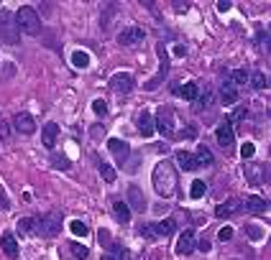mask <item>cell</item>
I'll list each match as a JSON object with an SVG mask.
<instances>
[{
  "label": "cell",
  "mask_w": 271,
  "mask_h": 260,
  "mask_svg": "<svg viewBox=\"0 0 271 260\" xmlns=\"http://www.w3.org/2000/svg\"><path fill=\"white\" fill-rule=\"evenodd\" d=\"M138 235L146 237V240H159V237H156V227H154L151 222H143V224L138 227Z\"/></svg>",
  "instance_id": "cell-29"
},
{
  "label": "cell",
  "mask_w": 271,
  "mask_h": 260,
  "mask_svg": "<svg viewBox=\"0 0 271 260\" xmlns=\"http://www.w3.org/2000/svg\"><path fill=\"white\" fill-rule=\"evenodd\" d=\"M13 125H16V130L18 133H23V135H34L36 133V120L31 117V112H18L16 117H13Z\"/></svg>",
  "instance_id": "cell-11"
},
{
  "label": "cell",
  "mask_w": 271,
  "mask_h": 260,
  "mask_svg": "<svg viewBox=\"0 0 271 260\" xmlns=\"http://www.w3.org/2000/svg\"><path fill=\"white\" fill-rule=\"evenodd\" d=\"M100 174H102V179L108 181V184H113V181H115V168H113V166H108V163H102V166H100Z\"/></svg>",
  "instance_id": "cell-36"
},
{
  "label": "cell",
  "mask_w": 271,
  "mask_h": 260,
  "mask_svg": "<svg viewBox=\"0 0 271 260\" xmlns=\"http://www.w3.org/2000/svg\"><path fill=\"white\" fill-rule=\"evenodd\" d=\"M154 227H156V237H169L174 229H177V222L174 220H164V222H159Z\"/></svg>",
  "instance_id": "cell-26"
},
{
  "label": "cell",
  "mask_w": 271,
  "mask_h": 260,
  "mask_svg": "<svg viewBox=\"0 0 271 260\" xmlns=\"http://www.w3.org/2000/svg\"><path fill=\"white\" fill-rule=\"evenodd\" d=\"M159 59H161L159 72H156L154 79H148V82L143 84V89H156L164 79H167V74H169V56H167V51H164V46H161V43H159Z\"/></svg>",
  "instance_id": "cell-6"
},
{
  "label": "cell",
  "mask_w": 271,
  "mask_h": 260,
  "mask_svg": "<svg viewBox=\"0 0 271 260\" xmlns=\"http://www.w3.org/2000/svg\"><path fill=\"white\" fill-rule=\"evenodd\" d=\"M56 135H59V125L56 122H46L44 125V130H41V143H44V148H54L56 146Z\"/></svg>",
  "instance_id": "cell-20"
},
{
  "label": "cell",
  "mask_w": 271,
  "mask_h": 260,
  "mask_svg": "<svg viewBox=\"0 0 271 260\" xmlns=\"http://www.w3.org/2000/svg\"><path fill=\"white\" fill-rule=\"evenodd\" d=\"M253 153H256V146L253 143H243V146H240V156H243V161L246 158H253Z\"/></svg>",
  "instance_id": "cell-43"
},
{
  "label": "cell",
  "mask_w": 271,
  "mask_h": 260,
  "mask_svg": "<svg viewBox=\"0 0 271 260\" xmlns=\"http://www.w3.org/2000/svg\"><path fill=\"white\" fill-rule=\"evenodd\" d=\"M69 250H72V255L77 258V260H87V255H90V250L82 248V245H77V242H72V245H69Z\"/></svg>",
  "instance_id": "cell-35"
},
{
  "label": "cell",
  "mask_w": 271,
  "mask_h": 260,
  "mask_svg": "<svg viewBox=\"0 0 271 260\" xmlns=\"http://www.w3.org/2000/svg\"><path fill=\"white\" fill-rule=\"evenodd\" d=\"M207 191V186H205V181H192V189H189V194H192V199H200L202 194Z\"/></svg>",
  "instance_id": "cell-34"
},
{
  "label": "cell",
  "mask_w": 271,
  "mask_h": 260,
  "mask_svg": "<svg viewBox=\"0 0 271 260\" xmlns=\"http://www.w3.org/2000/svg\"><path fill=\"white\" fill-rule=\"evenodd\" d=\"M108 150L115 156L118 163H126L128 156H131V146L126 141H120V138H110V141H108Z\"/></svg>",
  "instance_id": "cell-12"
},
{
  "label": "cell",
  "mask_w": 271,
  "mask_h": 260,
  "mask_svg": "<svg viewBox=\"0 0 271 260\" xmlns=\"http://www.w3.org/2000/svg\"><path fill=\"white\" fill-rule=\"evenodd\" d=\"M192 156H194V161H197V166H213V161H215L207 146H200L197 150L192 153Z\"/></svg>",
  "instance_id": "cell-24"
},
{
  "label": "cell",
  "mask_w": 271,
  "mask_h": 260,
  "mask_svg": "<svg viewBox=\"0 0 271 260\" xmlns=\"http://www.w3.org/2000/svg\"><path fill=\"white\" fill-rule=\"evenodd\" d=\"M16 23H18V31H21V34H26V36H39L41 34V18H39L36 8H31V5L18 8Z\"/></svg>",
  "instance_id": "cell-2"
},
{
  "label": "cell",
  "mask_w": 271,
  "mask_h": 260,
  "mask_svg": "<svg viewBox=\"0 0 271 260\" xmlns=\"http://www.w3.org/2000/svg\"><path fill=\"white\" fill-rule=\"evenodd\" d=\"M128 250H123L120 245H110L108 253H102V260H126Z\"/></svg>",
  "instance_id": "cell-27"
},
{
  "label": "cell",
  "mask_w": 271,
  "mask_h": 260,
  "mask_svg": "<svg viewBox=\"0 0 271 260\" xmlns=\"http://www.w3.org/2000/svg\"><path fill=\"white\" fill-rule=\"evenodd\" d=\"M177 163L182 166L184 171H197V168H200L197 161H194V156H192L189 150H179V153H177Z\"/></svg>",
  "instance_id": "cell-23"
},
{
  "label": "cell",
  "mask_w": 271,
  "mask_h": 260,
  "mask_svg": "<svg viewBox=\"0 0 271 260\" xmlns=\"http://www.w3.org/2000/svg\"><path fill=\"white\" fill-rule=\"evenodd\" d=\"M143 38H146V34H143V28H138V26L123 28L118 34V43L120 46H138V43H143Z\"/></svg>",
  "instance_id": "cell-7"
},
{
  "label": "cell",
  "mask_w": 271,
  "mask_h": 260,
  "mask_svg": "<svg viewBox=\"0 0 271 260\" xmlns=\"http://www.w3.org/2000/svg\"><path fill=\"white\" fill-rule=\"evenodd\" d=\"M194 248H200L202 253H207V250H210V240H205V237H202V240H200L197 245H194Z\"/></svg>",
  "instance_id": "cell-46"
},
{
  "label": "cell",
  "mask_w": 271,
  "mask_h": 260,
  "mask_svg": "<svg viewBox=\"0 0 271 260\" xmlns=\"http://www.w3.org/2000/svg\"><path fill=\"white\" fill-rule=\"evenodd\" d=\"M97 240H100V245H102V248H110V245H113V240H110V232H108V229H97Z\"/></svg>",
  "instance_id": "cell-39"
},
{
  "label": "cell",
  "mask_w": 271,
  "mask_h": 260,
  "mask_svg": "<svg viewBox=\"0 0 271 260\" xmlns=\"http://www.w3.org/2000/svg\"><path fill=\"white\" fill-rule=\"evenodd\" d=\"M243 209L251 212V214H266V212H269V202L253 194V196H248L246 202H243Z\"/></svg>",
  "instance_id": "cell-19"
},
{
  "label": "cell",
  "mask_w": 271,
  "mask_h": 260,
  "mask_svg": "<svg viewBox=\"0 0 271 260\" xmlns=\"http://www.w3.org/2000/svg\"><path fill=\"white\" fill-rule=\"evenodd\" d=\"M215 105V92L213 89H200L197 92V97H194V110L197 112H202V110H210V107Z\"/></svg>",
  "instance_id": "cell-16"
},
{
  "label": "cell",
  "mask_w": 271,
  "mask_h": 260,
  "mask_svg": "<svg viewBox=\"0 0 271 260\" xmlns=\"http://www.w3.org/2000/svg\"><path fill=\"white\" fill-rule=\"evenodd\" d=\"M0 207H3V209H8V196H5L3 186H0Z\"/></svg>",
  "instance_id": "cell-47"
},
{
  "label": "cell",
  "mask_w": 271,
  "mask_h": 260,
  "mask_svg": "<svg viewBox=\"0 0 271 260\" xmlns=\"http://www.w3.org/2000/svg\"><path fill=\"white\" fill-rule=\"evenodd\" d=\"M151 181H154V189H156L159 196H164V199L174 196V191H177V168H174V163L172 161L156 163Z\"/></svg>",
  "instance_id": "cell-1"
},
{
  "label": "cell",
  "mask_w": 271,
  "mask_h": 260,
  "mask_svg": "<svg viewBox=\"0 0 271 260\" xmlns=\"http://www.w3.org/2000/svg\"><path fill=\"white\" fill-rule=\"evenodd\" d=\"M72 64L77 67V69H85V67L90 64V56H87L85 51H74V54H72Z\"/></svg>",
  "instance_id": "cell-33"
},
{
  "label": "cell",
  "mask_w": 271,
  "mask_h": 260,
  "mask_svg": "<svg viewBox=\"0 0 271 260\" xmlns=\"http://www.w3.org/2000/svg\"><path fill=\"white\" fill-rule=\"evenodd\" d=\"M238 212H243V202L240 199H228V202H223V204H218V209H215V214L218 217H233V214H238Z\"/></svg>",
  "instance_id": "cell-15"
},
{
  "label": "cell",
  "mask_w": 271,
  "mask_h": 260,
  "mask_svg": "<svg viewBox=\"0 0 271 260\" xmlns=\"http://www.w3.org/2000/svg\"><path fill=\"white\" fill-rule=\"evenodd\" d=\"M215 135H218V143H220L225 150L233 148V143H235V130H233V125H230V120H223L220 125H218V130H215Z\"/></svg>",
  "instance_id": "cell-9"
},
{
  "label": "cell",
  "mask_w": 271,
  "mask_h": 260,
  "mask_svg": "<svg viewBox=\"0 0 271 260\" xmlns=\"http://www.w3.org/2000/svg\"><path fill=\"white\" fill-rule=\"evenodd\" d=\"M248 82L253 84V89H266V74L264 72H251V79Z\"/></svg>",
  "instance_id": "cell-30"
},
{
  "label": "cell",
  "mask_w": 271,
  "mask_h": 260,
  "mask_svg": "<svg viewBox=\"0 0 271 260\" xmlns=\"http://www.w3.org/2000/svg\"><path fill=\"white\" fill-rule=\"evenodd\" d=\"M51 166H54V168H62V171H67V168H72V161L64 156V153H56V150H54V153H51Z\"/></svg>",
  "instance_id": "cell-28"
},
{
  "label": "cell",
  "mask_w": 271,
  "mask_h": 260,
  "mask_svg": "<svg viewBox=\"0 0 271 260\" xmlns=\"http://www.w3.org/2000/svg\"><path fill=\"white\" fill-rule=\"evenodd\" d=\"M0 248H3V253L8 258H18V242H16V237H13V232H5L3 237H0Z\"/></svg>",
  "instance_id": "cell-21"
},
{
  "label": "cell",
  "mask_w": 271,
  "mask_h": 260,
  "mask_svg": "<svg viewBox=\"0 0 271 260\" xmlns=\"http://www.w3.org/2000/svg\"><path fill=\"white\" fill-rule=\"evenodd\" d=\"M218 240H223V242L233 240V227H228V224H225V227H220V229H218Z\"/></svg>",
  "instance_id": "cell-40"
},
{
  "label": "cell",
  "mask_w": 271,
  "mask_h": 260,
  "mask_svg": "<svg viewBox=\"0 0 271 260\" xmlns=\"http://www.w3.org/2000/svg\"><path fill=\"white\" fill-rule=\"evenodd\" d=\"M246 235H248V240H264V229L256 227V224H248L246 227Z\"/></svg>",
  "instance_id": "cell-37"
},
{
  "label": "cell",
  "mask_w": 271,
  "mask_h": 260,
  "mask_svg": "<svg viewBox=\"0 0 271 260\" xmlns=\"http://www.w3.org/2000/svg\"><path fill=\"white\" fill-rule=\"evenodd\" d=\"M136 125H138V133L143 138H151L156 133L154 130V117H151V112H148V110H141L138 115H136Z\"/></svg>",
  "instance_id": "cell-13"
},
{
  "label": "cell",
  "mask_w": 271,
  "mask_h": 260,
  "mask_svg": "<svg viewBox=\"0 0 271 260\" xmlns=\"http://www.w3.org/2000/svg\"><path fill=\"white\" fill-rule=\"evenodd\" d=\"M194 245H197L194 232H192V229H184V232L179 235V240H177V253L179 255H192L194 253Z\"/></svg>",
  "instance_id": "cell-14"
},
{
  "label": "cell",
  "mask_w": 271,
  "mask_h": 260,
  "mask_svg": "<svg viewBox=\"0 0 271 260\" xmlns=\"http://www.w3.org/2000/svg\"><path fill=\"white\" fill-rule=\"evenodd\" d=\"M174 92H177V95H182L184 100H192V102H194V97H197V92H200V87L194 84V82H187L184 87H179V84H177V89H174Z\"/></svg>",
  "instance_id": "cell-25"
},
{
  "label": "cell",
  "mask_w": 271,
  "mask_h": 260,
  "mask_svg": "<svg viewBox=\"0 0 271 260\" xmlns=\"http://www.w3.org/2000/svg\"><path fill=\"white\" fill-rule=\"evenodd\" d=\"M0 41H5L10 46H16L21 41V31L16 23V13H10L5 8H0Z\"/></svg>",
  "instance_id": "cell-3"
},
{
  "label": "cell",
  "mask_w": 271,
  "mask_h": 260,
  "mask_svg": "<svg viewBox=\"0 0 271 260\" xmlns=\"http://www.w3.org/2000/svg\"><path fill=\"white\" fill-rule=\"evenodd\" d=\"M34 224H36V220H18V235L21 237H26V235H31L34 232Z\"/></svg>",
  "instance_id": "cell-31"
},
{
  "label": "cell",
  "mask_w": 271,
  "mask_h": 260,
  "mask_svg": "<svg viewBox=\"0 0 271 260\" xmlns=\"http://www.w3.org/2000/svg\"><path fill=\"white\" fill-rule=\"evenodd\" d=\"M136 82H133V76L126 74V72H118L110 76V89L118 92V95H128V92H133Z\"/></svg>",
  "instance_id": "cell-8"
},
{
  "label": "cell",
  "mask_w": 271,
  "mask_h": 260,
  "mask_svg": "<svg viewBox=\"0 0 271 260\" xmlns=\"http://www.w3.org/2000/svg\"><path fill=\"white\" fill-rule=\"evenodd\" d=\"M69 227H72V232H74V235H80V237H85V235L90 232V229H87V224H85V222H80V220H74Z\"/></svg>",
  "instance_id": "cell-38"
},
{
  "label": "cell",
  "mask_w": 271,
  "mask_h": 260,
  "mask_svg": "<svg viewBox=\"0 0 271 260\" xmlns=\"http://www.w3.org/2000/svg\"><path fill=\"white\" fill-rule=\"evenodd\" d=\"M174 10H177V13H187V10H189V3H179V0H177Z\"/></svg>",
  "instance_id": "cell-45"
},
{
  "label": "cell",
  "mask_w": 271,
  "mask_h": 260,
  "mask_svg": "<svg viewBox=\"0 0 271 260\" xmlns=\"http://www.w3.org/2000/svg\"><path fill=\"white\" fill-rule=\"evenodd\" d=\"M243 176H246V181L248 184H261V181H266L269 179V168L266 166H259V163H248V166H243Z\"/></svg>",
  "instance_id": "cell-10"
},
{
  "label": "cell",
  "mask_w": 271,
  "mask_h": 260,
  "mask_svg": "<svg viewBox=\"0 0 271 260\" xmlns=\"http://www.w3.org/2000/svg\"><path fill=\"white\" fill-rule=\"evenodd\" d=\"M10 138V125L5 120H0V141H8Z\"/></svg>",
  "instance_id": "cell-44"
},
{
  "label": "cell",
  "mask_w": 271,
  "mask_h": 260,
  "mask_svg": "<svg viewBox=\"0 0 271 260\" xmlns=\"http://www.w3.org/2000/svg\"><path fill=\"white\" fill-rule=\"evenodd\" d=\"M230 79H233V84H235V87H238V84H246V82L251 79V72H248V69H235Z\"/></svg>",
  "instance_id": "cell-32"
},
{
  "label": "cell",
  "mask_w": 271,
  "mask_h": 260,
  "mask_svg": "<svg viewBox=\"0 0 271 260\" xmlns=\"http://www.w3.org/2000/svg\"><path fill=\"white\" fill-rule=\"evenodd\" d=\"M92 110H95V115L105 117V115H108V105H105L102 100H95V102H92Z\"/></svg>",
  "instance_id": "cell-41"
},
{
  "label": "cell",
  "mask_w": 271,
  "mask_h": 260,
  "mask_svg": "<svg viewBox=\"0 0 271 260\" xmlns=\"http://www.w3.org/2000/svg\"><path fill=\"white\" fill-rule=\"evenodd\" d=\"M235 100H238V89H235V84H233L230 76H225L223 84H220V102H223V105H230V102H235Z\"/></svg>",
  "instance_id": "cell-17"
},
{
  "label": "cell",
  "mask_w": 271,
  "mask_h": 260,
  "mask_svg": "<svg viewBox=\"0 0 271 260\" xmlns=\"http://www.w3.org/2000/svg\"><path fill=\"white\" fill-rule=\"evenodd\" d=\"M182 135L187 138V141H194V138L200 135V130H197V125H194V122H189V125L184 128V133H182Z\"/></svg>",
  "instance_id": "cell-42"
},
{
  "label": "cell",
  "mask_w": 271,
  "mask_h": 260,
  "mask_svg": "<svg viewBox=\"0 0 271 260\" xmlns=\"http://www.w3.org/2000/svg\"><path fill=\"white\" fill-rule=\"evenodd\" d=\"M128 204L133 207V212H143L146 209V196H143V191L136 186V184L128 186Z\"/></svg>",
  "instance_id": "cell-18"
},
{
  "label": "cell",
  "mask_w": 271,
  "mask_h": 260,
  "mask_svg": "<svg viewBox=\"0 0 271 260\" xmlns=\"http://www.w3.org/2000/svg\"><path fill=\"white\" fill-rule=\"evenodd\" d=\"M154 130H159L164 138H174V110L172 107H159L156 120H154Z\"/></svg>",
  "instance_id": "cell-5"
},
{
  "label": "cell",
  "mask_w": 271,
  "mask_h": 260,
  "mask_svg": "<svg viewBox=\"0 0 271 260\" xmlns=\"http://www.w3.org/2000/svg\"><path fill=\"white\" fill-rule=\"evenodd\" d=\"M230 5H233V3H228V0H220V3H218V10H223V13H225Z\"/></svg>",
  "instance_id": "cell-48"
},
{
  "label": "cell",
  "mask_w": 271,
  "mask_h": 260,
  "mask_svg": "<svg viewBox=\"0 0 271 260\" xmlns=\"http://www.w3.org/2000/svg\"><path fill=\"white\" fill-rule=\"evenodd\" d=\"M113 217H115L120 224H128V222H131V207L118 199V202H113Z\"/></svg>",
  "instance_id": "cell-22"
},
{
  "label": "cell",
  "mask_w": 271,
  "mask_h": 260,
  "mask_svg": "<svg viewBox=\"0 0 271 260\" xmlns=\"http://www.w3.org/2000/svg\"><path fill=\"white\" fill-rule=\"evenodd\" d=\"M34 232L39 237H54L56 232H62V212H49V214H44L41 220H36L34 224Z\"/></svg>",
  "instance_id": "cell-4"
}]
</instances>
